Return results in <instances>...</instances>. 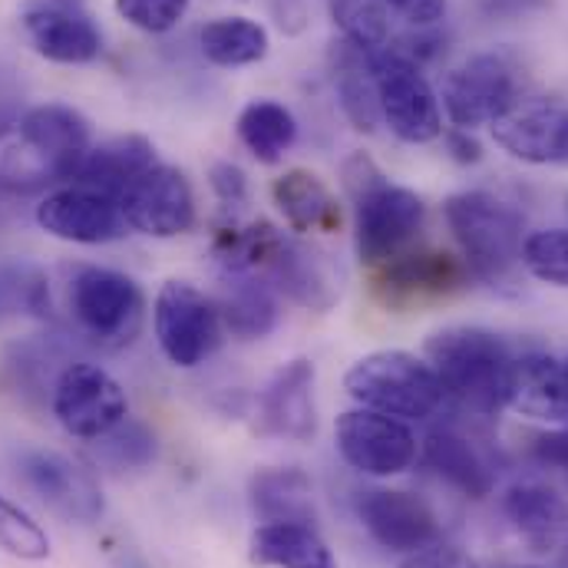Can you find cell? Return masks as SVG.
Listing matches in <instances>:
<instances>
[{
    "label": "cell",
    "instance_id": "41",
    "mask_svg": "<svg viewBox=\"0 0 568 568\" xmlns=\"http://www.w3.org/2000/svg\"><path fill=\"white\" fill-rule=\"evenodd\" d=\"M443 142H446V152L456 159V162H463V165H473V162H479L483 159V145L476 142V136L469 133V130H443Z\"/></svg>",
    "mask_w": 568,
    "mask_h": 568
},
{
    "label": "cell",
    "instance_id": "31",
    "mask_svg": "<svg viewBox=\"0 0 568 568\" xmlns=\"http://www.w3.org/2000/svg\"><path fill=\"white\" fill-rule=\"evenodd\" d=\"M239 142L265 165L282 162L284 152L297 142V120L278 100H252L235 123Z\"/></svg>",
    "mask_w": 568,
    "mask_h": 568
},
{
    "label": "cell",
    "instance_id": "9",
    "mask_svg": "<svg viewBox=\"0 0 568 568\" xmlns=\"http://www.w3.org/2000/svg\"><path fill=\"white\" fill-rule=\"evenodd\" d=\"M50 407L57 424L77 439H100L130 417V400L116 377L87 361H73L57 374Z\"/></svg>",
    "mask_w": 568,
    "mask_h": 568
},
{
    "label": "cell",
    "instance_id": "14",
    "mask_svg": "<svg viewBox=\"0 0 568 568\" xmlns=\"http://www.w3.org/2000/svg\"><path fill=\"white\" fill-rule=\"evenodd\" d=\"M17 145L37 159L40 179H70L80 155L93 145L90 120L67 103L30 106L17 120Z\"/></svg>",
    "mask_w": 568,
    "mask_h": 568
},
{
    "label": "cell",
    "instance_id": "1",
    "mask_svg": "<svg viewBox=\"0 0 568 568\" xmlns=\"http://www.w3.org/2000/svg\"><path fill=\"white\" fill-rule=\"evenodd\" d=\"M341 175L354 202V248L361 265L381 268L410 252L426 225L424 199L390 182L367 152H354Z\"/></svg>",
    "mask_w": 568,
    "mask_h": 568
},
{
    "label": "cell",
    "instance_id": "39",
    "mask_svg": "<svg viewBox=\"0 0 568 568\" xmlns=\"http://www.w3.org/2000/svg\"><path fill=\"white\" fill-rule=\"evenodd\" d=\"M400 568H479L476 566V559L469 556V552H463V549H456V546H443V542H429L424 549H417V552H410Z\"/></svg>",
    "mask_w": 568,
    "mask_h": 568
},
{
    "label": "cell",
    "instance_id": "5",
    "mask_svg": "<svg viewBox=\"0 0 568 568\" xmlns=\"http://www.w3.org/2000/svg\"><path fill=\"white\" fill-rule=\"evenodd\" d=\"M67 304L77 327L103 351L130 347L140 337L145 321L142 287L136 278L116 268H100V265L73 268L67 282Z\"/></svg>",
    "mask_w": 568,
    "mask_h": 568
},
{
    "label": "cell",
    "instance_id": "44",
    "mask_svg": "<svg viewBox=\"0 0 568 568\" xmlns=\"http://www.w3.org/2000/svg\"><path fill=\"white\" fill-rule=\"evenodd\" d=\"M546 0H483V13L489 17H519L529 13L536 7H542Z\"/></svg>",
    "mask_w": 568,
    "mask_h": 568
},
{
    "label": "cell",
    "instance_id": "11",
    "mask_svg": "<svg viewBox=\"0 0 568 568\" xmlns=\"http://www.w3.org/2000/svg\"><path fill=\"white\" fill-rule=\"evenodd\" d=\"M20 483L57 516L90 526L106 513L97 476L77 459L53 449H23L17 456Z\"/></svg>",
    "mask_w": 568,
    "mask_h": 568
},
{
    "label": "cell",
    "instance_id": "2",
    "mask_svg": "<svg viewBox=\"0 0 568 568\" xmlns=\"http://www.w3.org/2000/svg\"><path fill=\"white\" fill-rule=\"evenodd\" d=\"M426 357L446 397H453L466 410L493 417L509 404L519 351L503 334L473 324L443 327L429 334Z\"/></svg>",
    "mask_w": 568,
    "mask_h": 568
},
{
    "label": "cell",
    "instance_id": "42",
    "mask_svg": "<svg viewBox=\"0 0 568 568\" xmlns=\"http://www.w3.org/2000/svg\"><path fill=\"white\" fill-rule=\"evenodd\" d=\"M536 456L549 466H559L568 473V429H559V433H546L539 436L536 443Z\"/></svg>",
    "mask_w": 568,
    "mask_h": 568
},
{
    "label": "cell",
    "instance_id": "4",
    "mask_svg": "<svg viewBox=\"0 0 568 568\" xmlns=\"http://www.w3.org/2000/svg\"><path fill=\"white\" fill-rule=\"evenodd\" d=\"M344 390L357 407L397 417L429 420L443 404L446 390L433 364L410 351H374L351 364L344 374Z\"/></svg>",
    "mask_w": 568,
    "mask_h": 568
},
{
    "label": "cell",
    "instance_id": "38",
    "mask_svg": "<svg viewBox=\"0 0 568 568\" xmlns=\"http://www.w3.org/2000/svg\"><path fill=\"white\" fill-rule=\"evenodd\" d=\"M209 185L219 195V202L229 209H239L248 202V175L235 162H215L209 169Z\"/></svg>",
    "mask_w": 568,
    "mask_h": 568
},
{
    "label": "cell",
    "instance_id": "33",
    "mask_svg": "<svg viewBox=\"0 0 568 568\" xmlns=\"http://www.w3.org/2000/svg\"><path fill=\"white\" fill-rule=\"evenodd\" d=\"M331 20L361 50L390 47V10L384 0H331Z\"/></svg>",
    "mask_w": 568,
    "mask_h": 568
},
{
    "label": "cell",
    "instance_id": "32",
    "mask_svg": "<svg viewBox=\"0 0 568 568\" xmlns=\"http://www.w3.org/2000/svg\"><path fill=\"white\" fill-rule=\"evenodd\" d=\"M93 456L113 469V473H133V469H145L155 463L159 456V443L155 433L140 420H123L120 426H113L110 433H103L100 439H93Z\"/></svg>",
    "mask_w": 568,
    "mask_h": 568
},
{
    "label": "cell",
    "instance_id": "23",
    "mask_svg": "<svg viewBox=\"0 0 568 568\" xmlns=\"http://www.w3.org/2000/svg\"><path fill=\"white\" fill-rule=\"evenodd\" d=\"M155 162H159L155 145L140 133H130V136H116V140L90 145L80 155V162L73 165L70 182L100 189V192H106V195H113L120 202V195L140 179L142 172H149Z\"/></svg>",
    "mask_w": 568,
    "mask_h": 568
},
{
    "label": "cell",
    "instance_id": "34",
    "mask_svg": "<svg viewBox=\"0 0 568 568\" xmlns=\"http://www.w3.org/2000/svg\"><path fill=\"white\" fill-rule=\"evenodd\" d=\"M47 311H50L47 275L23 262H0V321L20 314L43 317Z\"/></svg>",
    "mask_w": 568,
    "mask_h": 568
},
{
    "label": "cell",
    "instance_id": "18",
    "mask_svg": "<svg viewBox=\"0 0 568 568\" xmlns=\"http://www.w3.org/2000/svg\"><path fill=\"white\" fill-rule=\"evenodd\" d=\"M493 140L503 152L529 165H568V103L532 100L519 103L499 123Z\"/></svg>",
    "mask_w": 568,
    "mask_h": 568
},
{
    "label": "cell",
    "instance_id": "6",
    "mask_svg": "<svg viewBox=\"0 0 568 568\" xmlns=\"http://www.w3.org/2000/svg\"><path fill=\"white\" fill-rule=\"evenodd\" d=\"M152 331L172 367L192 371L205 364L225 337L219 301L192 282H165L152 304Z\"/></svg>",
    "mask_w": 568,
    "mask_h": 568
},
{
    "label": "cell",
    "instance_id": "25",
    "mask_svg": "<svg viewBox=\"0 0 568 568\" xmlns=\"http://www.w3.org/2000/svg\"><path fill=\"white\" fill-rule=\"evenodd\" d=\"M252 513L262 523H307L314 526V483L301 466H268L248 483Z\"/></svg>",
    "mask_w": 568,
    "mask_h": 568
},
{
    "label": "cell",
    "instance_id": "43",
    "mask_svg": "<svg viewBox=\"0 0 568 568\" xmlns=\"http://www.w3.org/2000/svg\"><path fill=\"white\" fill-rule=\"evenodd\" d=\"M272 3V13L278 20L284 33H301L304 30V20H307V7L304 0H268Z\"/></svg>",
    "mask_w": 568,
    "mask_h": 568
},
{
    "label": "cell",
    "instance_id": "26",
    "mask_svg": "<svg viewBox=\"0 0 568 568\" xmlns=\"http://www.w3.org/2000/svg\"><path fill=\"white\" fill-rule=\"evenodd\" d=\"M424 463L453 489H459L469 499H483L493 493L496 476L489 459L479 453L473 439H466L456 429H433L424 443Z\"/></svg>",
    "mask_w": 568,
    "mask_h": 568
},
{
    "label": "cell",
    "instance_id": "40",
    "mask_svg": "<svg viewBox=\"0 0 568 568\" xmlns=\"http://www.w3.org/2000/svg\"><path fill=\"white\" fill-rule=\"evenodd\" d=\"M390 13H397L404 23L429 30L446 17V0H384Z\"/></svg>",
    "mask_w": 568,
    "mask_h": 568
},
{
    "label": "cell",
    "instance_id": "19",
    "mask_svg": "<svg viewBox=\"0 0 568 568\" xmlns=\"http://www.w3.org/2000/svg\"><path fill=\"white\" fill-rule=\"evenodd\" d=\"M317 371L307 357L287 361L282 371L258 394V424L262 433L307 443L317 433V404H314Z\"/></svg>",
    "mask_w": 568,
    "mask_h": 568
},
{
    "label": "cell",
    "instance_id": "7",
    "mask_svg": "<svg viewBox=\"0 0 568 568\" xmlns=\"http://www.w3.org/2000/svg\"><path fill=\"white\" fill-rule=\"evenodd\" d=\"M374 60V80H377V100H381V116L384 126L397 140L410 145H426V142L443 136V110L439 97L429 87L420 63L400 53L394 43L384 50H371Z\"/></svg>",
    "mask_w": 568,
    "mask_h": 568
},
{
    "label": "cell",
    "instance_id": "10",
    "mask_svg": "<svg viewBox=\"0 0 568 568\" xmlns=\"http://www.w3.org/2000/svg\"><path fill=\"white\" fill-rule=\"evenodd\" d=\"M334 446L351 469L374 479H390L407 473L420 453V443L410 426L367 407L344 410L337 417Z\"/></svg>",
    "mask_w": 568,
    "mask_h": 568
},
{
    "label": "cell",
    "instance_id": "27",
    "mask_svg": "<svg viewBox=\"0 0 568 568\" xmlns=\"http://www.w3.org/2000/svg\"><path fill=\"white\" fill-rule=\"evenodd\" d=\"M222 324L239 341H262L278 327L282 304L275 284L258 275H225V291L219 297Z\"/></svg>",
    "mask_w": 568,
    "mask_h": 568
},
{
    "label": "cell",
    "instance_id": "28",
    "mask_svg": "<svg viewBox=\"0 0 568 568\" xmlns=\"http://www.w3.org/2000/svg\"><path fill=\"white\" fill-rule=\"evenodd\" d=\"M248 556L262 568H337L331 546L307 523H262L252 532Z\"/></svg>",
    "mask_w": 568,
    "mask_h": 568
},
{
    "label": "cell",
    "instance_id": "37",
    "mask_svg": "<svg viewBox=\"0 0 568 568\" xmlns=\"http://www.w3.org/2000/svg\"><path fill=\"white\" fill-rule=\"evenodd\" d=\"M113 7L142 33H169L185 20L192 0H113Z\"/></svg>",
    "mask_w": 568,
    "mask_h": 568
},
{
    "label": "cell",
    "instance_id": "24",
    "mask_svg": "<svg viewBox=\"0 0 568 568\" xmlns=\"http://www.w3.org/2000/svg\"><path fill=\"white\" fill-rule=\"evenodd\" d=\"M272 199L284 215L287 229L297 235L314 232H337L341 229V205L324 179L311 169H287L272 182Z\"/></svg>",
    "mask_w": 568,
    "mask_h": 568
},
{
    "label": "cell",
    "instance_id": "17",
    "mask_svg": "<svg viewBox=\"0 0 568 568\" xmlns=\"http://www.w3.org/2000/svg\"><path fill=\"white\" fill-rule=\"evenodd\" d=\"M357 519L371 539L390 552H417L439 539L429 503L407 489H367L357 496Z\"/></svg>",
    "mask_w": 568,
    "mask_h": 568
},
{
    "label": "cell",
    "instance_id": "21",
    "mask_svg": "<svg viewBox=\"0 0 568 568\" xmlns=\"http://www.w3.org/2000/svg\"><path fill=\"white\" fill-rule=\"evenodd\" d=\"M503 516L536 552H549L568 532L566 496L546 479H516L503 493Z\"/></svg>",
    "mask_w": 568,
    "mask_h": 568
},
{
    "label": "cell",
    "instance_id": "45",
    "mask_svg": "<svg viewBox=\"0 0 568 568\" xmlns=\"http://www.w3.org/2000/svg\"><path fill=\"white\" fill-rule=\"evenodd\" d=\"M562 367H566V381H568V357H566V361H562Z\"/></svg>",
    "mask_w": 568,
    "mask_h": 568
},
{
    "label": "cell",
    "instance_id": "12",
    "mask_svg": "<svg viewBox=\"0 0 568 568\" xmlns=\"http://www.w3.org/2000/svg\"><path fill=\"white\" fill-rule=\"evenodd\" d=\"M123 219L149 239H179L195 225V192L182 169L155 162L120 195Z\"/></svg>",
    "mask_w": 568,
    "mask_h": 568
},
{
    "label": "cell",
    "instance_id": "35",
    "mask_svg": "<svg viewBox=\"0 0 568 568\" xmlns=\"http://www.w3.org/2000/svg\"><path fill=\"white\" fill-rule=\"evenodd\" d=\"M523 268L536 282L568 291V229L529 232L523 245Z\"/></svg>",
    "mask_w": 568,
    "mask_h": 568
},
{
    "label": "cell",
    "instance_id": "46",
    "mask_svg": "<svg viewBox=\"0 0 568 568\" xmlns=\"http://www.w3.org/2000/svg\"><path fill=\"white\" fill-rule=\"evenodd\" d=\"M519 568H539V566H519Z\"/></svg>",
    "mask_w": 568,
    "mask_h": 568
},
{
    "label": "cell",
    "instance_id": "29",
    "mask_svg": "<svg viewBox=\"0 0 568 568\" xmlns=\"http://www.w3.org/2000/svg\"><path fill=\"white\" fill-rule=\"evenodd\" d=\"M334 87H337L341 110L354 123V130L377 133L384 126L371 50H361V47L341 40V47L334 53Z\"/></svg>",
    "mask_w": 568,
    "mask_h": 568
},
{
    "label": "cell",
    "instance_id": "20",
    "mask_svg": "<svg viewBox=\"0 0 568 568\" xmlns=\"http://www.w3.org/2000/svg\"><path fill=\"white\" fill-rule=\"evenodd\" d=\"M265 282L275 284V291H282L284 297H291L307 311H331L341 297L337 272L327 262V255L287 235L265 272Z\"/></svg>",
    "mask_w": 568,
    "mask_h": 568
},
{
    "label": "cell",
    "instance_id": "36",
    "mask_svg": "<svg viewBox=\"0 0 568 568\" xmlns=\"http://www.w3.org/2000/svg\"><path fill=\"white\" fill-rule=\"evenodd\" d=\"M0 549L23 562H43L50 556L47 529L7 496H0Z\"/></svg>",
    "mask_w": 568,
    "mask_h": 568
},
{
    "label": "cell",
    "instance_id": "8",
    "mask_svg": "<svg viewBox=\"0 0 568 568\" xmlns=\"http://www.w3.org/2000/svg\"><path fill=\"white\" fill-rule=\"evenodd\" d=\"M439 110L456 130H479L499 123L519 106V80L506 57L476 53L453 67L439 83Z\"/></svg>",
    "mask_w": 568,
    "mask_h": 568
},
{
    "label": "cell",
    "instance_id": "13",
    "mask_svg": "<svg viewBox=\"0 0 568 568\" xmlns=\"http://www.w3.org/2000/svg\"><path fill=\"white\" fill-rule=\"evenodd\" d=\"M37 225L73 245H106L126 235L123 209L113 195L90 189V185H63L40 199L37 205Z\"/></svg>",
    "mask_w": 568,
    "mask_h": 568
},
{
    "label": "cell",
    "instance_id": "16",
    "mask_svg": "<svg viewBox=\"0 0 568 568\" xmlns=\"http://www.w3.org/2000/svg\"><path fill=\"white\" fill-rule=\"evenodd\" d=\"M23 30L37 57L60 67H83L103 57V33L80 0H50L23 13Z\"/></svg>",
    "mask_w": 568,
    "mask_h": 568
},
{
    "label": "cell",
    "instance_id": "3",
    "mask_svg": "<svg viewBox=\"0 0 568 568\" xmlns=\"http://www.w3.org/2000/svg\"><path fill=\"white\" fill-rule=\"evenodd\" d=\"M443 219L476 282L503 287L516 278L523 268L526 215L513 202L483 189L456 192L443 202Z\"/></svg>",
    "mask_w": 568,
    "mask_h": 568
},
{
    "label": "cell",
    "instance_id": "15",
    "mask_svg": "<svg viewBox=\"0 0 568 568\" xmlns=\"http://www.w3.org/2000/svg\"><path fill=\"white\" fill-rule=\"evenodd\" d=\"M469 268L449 252L410 248L394 262L374 268V294L387 307H410L436 297H449L469 284Z\"/></svg>",
    "mask_w": 568,
    "mask_h": 568
},
{
    "label": "cell",
    "instance_id": "30",
    "mask_svg": "<svg viewBox=\"0 0 568 568\" xmlns=\"http://www.w3.org/2000/svg\"><path fill=\"white\" fill-rule=\"evenodd\" d=\"M199 50L212 67L239 70L262 63L272 50V37L252 17H219L199 30Z\"/></svg>",
    "mask_w": 568,
    "mask_h": 568
},
{
    "label": "cell",
    "instance_id": "22",
    "mask_svg": "<svg viewBox=\"0 0 568 568\" xmlns=\"http://www.w3.org/2000/svg\"><path fill=\"white\" fill-rule=\"evenodd\" d=\"M516 414L542 420V424H568V381L559 357L546 351H519L509 404Z\"/></svg>",
    "mask_w": 568,
    "mask_h": 568
}]
</instances>
